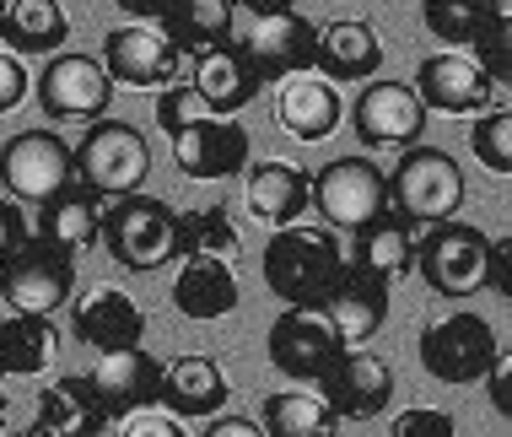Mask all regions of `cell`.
I'll use <instances>...</instances> for the list:
<instances>
[{
    "label": "cell",
    "instance_id": "ba28073f",
    "mask_svg": "<svg viewBox=\"0 0 512 437\" xmlns=\"http://www.w3.org/2000/svg\"><path fill=\"white\" fill-rule=\"evenodd\" d=\"M313 206L324 216V227L356 232L367 227L378 211H389V173L372 157H335L329 168L313 173Z\"/></svg>",
    "mask_w": 512,
    "mask_h": 437
},
{
    "label": "cell",
    "instance_id": "e575fe53",
    "mask_svg": "<svg viewBox=\"0 0 512 437\" xmlns=\"http://www.w3.org/2000/svg\"><path fill=\"white\" fill-rule=\"evenodd\" d=\"M502 0H421V22L426 33L442 38L448 49H469L486 27L502 17Z\"/></svg>",
    "mask_w": 512,
    "mask_h": 437
},
{
    "label": "cell",
    "instance_id": "8992f818",
    "mask_svg": "<svg viewBox=\"0 0 512 437\" xmlns=\"http://www.w3.org/2000/svg\"><path fill=\"white\" fill-rule=\"evenodd\" d=\"M76 292V259L60 249V243L27 232L22 249L0 265V303L11 313H33V319H49L54 308H65Z\"/></svg>",
    "mask_w": 512,
    "mask_h": 437
},
{
    "label": "cell",
    "instance_id": "603a6c76",
    "mask_svg": "<svg viewBox=\"0 0 512 437\" xmlns=\"http://www.w3.org/2000/svg\"><path fill=\"white\" fill-rule=\"evenodd\" d=\"M383 65V44H378V27L362 17H340L318 27V44H313V71L324 81H372Z\"/></svg>",
    "mask_w": 512,
    "mask_h": 437
},
{
    "label": "cell",
    "instance_id": "836d02e7",
    "mask_svg": "<svg viewBox=\"0 0 512 437\" xmlns=\"http://www.w3.org/2000/svg\"><path fill=\"white\" fill-rule=\"evenodd\" d=\"M173 238H178V254L227 259V265H238V254H243L238 227H232V216L221 211V206H195V211H178Z\"/></svg>",
    "mask_w": 512,
    "mask_h": 437
},
{
    "label": "cell",
    "instance_id": "ee69618b",
    "mask_svg": "<svg viewBox=\"0 0 512 437\" xmlns=\"http://www.w3.org/2000/svg\"><path fill=\"white\" fill-rule=\"evenodd\" d=\"M486 292L507 297V243L491 238V270H486Z\"/></svg>",
    "mask_w": 512,
    "mask_h": 437
},
{
    "label": "cell",
    "instance_id": "ffe728a7",
    "mask_svg": "<svg viewBox=\"0 0 512 437\" xmlns=\"http://www.w3.org/2000/svg\"><path fill=\"white\" fill-rule=\"evenodd\" d=\"M71 335L92 351H124V346H141L146 313L119 286H92L71 303Z\"/></svg>",
    "mask_w": 512,
    "mask_h": 437
},
{
    "label": "cell",
    "instance_id": "7bdbcfd3",
    "mask_svg": "<svg viewBox=\"0 0 512 437\" xmlns=\"http://www.w3.org/2000/svg\"><path fill=\"white\" fill-rule=\"evenodd\" d=\"M200 437H265V427L254 416H216Z\"/></svg>",
    "mask_w": 512,
    "mask_h": 437
},
{
    "label": "cell",
    "instance_id": "277c9868",
    "mask_svg": "<svg viewBox=\"0 0 512 437\" xmlns=\"http://www.w3.org/2000/svg\"><path fill=\"white\" fill-rule=\"evenodd\" d=\"M178 211L157 195H119L103 206V249L119 259L124 270L146 276V270H162L168 259H178V238H173Z\"/></svg>",
    "mask_w": 512,
    "mask_h": 437
},
{
    "label": "cell",
    "instance_id": "74e56055",
    "mask_svg": "<svg viewBox=\"0 0 512 437\" xmlns=\"http://www.w3.org/2000/svg\"><path fill=\"white\" fill-rule=\"evenodd\" d=\"M389 437H459L448 411H432V405H410L389 421Z\"/></svg>",
    "mask_w": 512,
    "mask_h": 437
},
{
    "label": "cell",
    "instance_id": "ac0fdd59",
    "mask_svg": "<svg viewBox=\"0 0 512 437\" xmlns=\"http://www.w3.org/2000/svg\"><path fill=\"white\" fill-rule=\"evenodd\" d=\"M92 394L103 400L108 416H130V411H151L162 389V362L146 346H124V351H98L87 373Z\"/></svg>",
    "mask_w": 512,
    "mask_h": 437
},
{
    "label": "cell",
    "instance_id": "4dcf8cb0",
    "mask_svg": "<svg viewBox=\"0 0 512 437\" xmlns=\"http://www.w3.org/2000/svg\"><path fill=\"white\" fill-rule=\"evenodd\" d=\"M259 427H265V437H340V416L329 411V400L313 384H297L265 394Z\"/></svg>",
    "mask_w": 512,
    "mask_h": 437
},
{
    "label": "cell",
    "instance_id": "d6a6232c",
    "mask_svg": "<svg viewBox=\"0 0 512 437\" xmlns=\"http://www.w3.org/2000/svg\"><path fill=\"white\" fill-rule=\"evenodd\" d=\"M60 351V335H54L49 319H33V313H6L0 319V378H38Z\"/></svg>",
    "mask_w": 512,
    "mask_h": 437
},
{
    "label": "cell",
    "instance_id": "52a82bcc",
    "mask_svg": "<svg viewBox=\"0 0 512 437\" xmlns=\"http://www.w3.org/2000/svg\"><path fill=\"white\" fill-rule=\"evenodd\" d=\"M0 184L17 206H44L60 189L76 184L71 168V141H60L54 130H17L0 146Z\"/></svg>",
    "mask_w": 512,
    "mask_h": 437
},
{
    "label": "cell",
    "instance_id": "5b68a950",
    "mask_svg": "<svg viewBox=\"0 0 512 437\" xmlns=\"http://www.w3.org/2000/svg\"><path fill=\"white\" fill-rule=\"evenodd\" d=\"M464 206V168L437 146H405L389 179V211H399L410 227H432L459 216Z\"/></svg>",
    "mask_w": 512,
    "mask_h": 437
},
{
    "label": "cell",
    "instance_id": "9c48e42d",
    "mask_svg": "<svg viewBox=\"0 0 512 437\" xmlns=\"http://www.w3.org/2000/svg\"><path fill=\"white\" fill-rule=\"evenodd\" d=\"M496 351H502V340L480 313H448L421 330V367L437 384H480Z\"/></svg>",
    "mask_w": 512,
    "mask_h": 437
},
{
    "label": "cell",
    "instance_id": "6da1fadb",
    "mask_svg": "<svg viewBox=\"0 0 512 437\" xmlns=\"http://www.w3.org/2000/svg\"><path fill=\"white\" fill-rule=\"evenodd\" d=\"M345 243L335 227H313V222H286L270 232L265 243V286L281 297L286 308H318L335 281L345 276Z\"/></svg>",
    "mask_w": 512,
    "mask_h": 437
},
{
    "label": "cell",
    "instance_id": "f546056e",
    "mask_svg": "<svg viewBox=\"0 0 512 437\" xmlns=\"http://www.w3.org/2000/svg\"><path fill=\"white\" fill-rule=\"evenodd\" d=\"M103 206L108 200H98L92 189H60L54 200H44V211H38V238H49V243H60L65 254H76V249H92V243L103 238Z\"/></svg>",
    "mask_w": 512,
    "mask_h": 437
},
{
    "label": "cell",
    "instance_id": "cb8c5ba5",
    "mask_svg": "<svg viewBox=\"0 0 512 437\" xmlns=\"http://www.w3.org/2000/svg\"><path fill=\"white\" fill-rule=\"evenodd\" d=\"M308 195H313V179L297 168V162H281V157H265L248 168L243 179V206L254 222L265 227H286L308 211Z\"/></svg>",
    "mask_w": 512,
    "mask_h": 437
},
{
    "label": "cell",
    "instance_id": "d590c367",
    "mask_svg": "<svg viewBox=\"0 0 512 437\" xmlns=\"http://www.w3.org/2000/svg\"><path fill=\"white\" fill-rule=\"evenodd\" d=\"M469 146H475L480 168L491 173H512V114L507 108H486L469 130Z\"/></svg>",
    "mask_w": 512,
    "mask_h": 437
},
{
    "label": "cell",
    "instance_id": "8fae6325",
    "mask_svg": "<svg viewBox=\"0 0 512 437\" xmlns=\"http://www.w3.org/2000/svg\"><path fill=\"white\" fill-rule=\"evenodd\" d=\"M33 92H38V108L49 119H87V125L103 119L108 103H114V81H108L103 60L76 54V49L49 54V65L38 71Z\"/></svg>",
    "mask_w": 512,
    "mask_h": 437
},
{
    "label": "cell",
    "instance_id": "f1b7e54d",
    "mask_svg": "<svg viewBox=\"0 0 512 437\" xmlns=\"http://www.w3.org/2000/svg\"><path fill=\"white\" fill-rule=\"evenodd\" d=\"M232 0H173L168 11L157 17L162 38L178 49V54H200V49H216V44H232Z\"/></svg>",
    "mask_w": 512,
    "mask_h": 437
},
{
    "label": "cell",
    "instance_id": "b9f144b4",
    "mask_svg": "<svg viewBox=\"0 0 512 437\" xmlns=\"http://www.w3.org/2000/svg\"><path fill=\"white\" fill-rule=\"evenodd\" d=\"M22 238H27L22 206H17V200H0V265H6V259L22 249Z\"/></svg>",
    "mask_w": 512,
    "mask_h": 437
},
{
    "label": "cell",
    "instance_id": "484cf974",
    "mask_svg": "<svg viewBox=\"0 0 512 437\" xmlns=\"http://www.w3.org/2000/svg\"><path fill=\"white\" fill-rule=\"evenodd\" d=\"M108 421L114 416L103 411V400L92 394L87 373H81V378H54L49 389H38V421L27 432L33 437H103Z\"/></svg>",
    "mask_w": 512,
    "mask_h": 437
},
{
    "label": "cell",
    "instance_id": "5bb4252c",
    "mask_svg": "<svg viewBox=\"0 0 512 437\" xmlns=\"http://www.w3.org/2000/svg\"><path fill=\"white\" fill-rule=\"evenodd\" d=\"M168 141H173L178 173H184V179H200V184H216V179L243 173L248 168V152H254L248 130L238 125V119H227V114L189 119V125H178Z\"/></svg>",
    "mask_w": 512,
    "mask_h": 437
},
{
    "label": "cell",
    "instance_id": "7dc6e473",
    "mask_svg": "<svg viewBox=\"0 0 512 437\" xmlns=\"http://www.w3.org/2000/svg\"><path fill=\"white\" fill-rule=\"evenodd\" d=\"M0 22H6V0H0Z\"/></svg>",
    "mask_w": 512,
    "mask_h": 437
},
{
    "label": "cell",
    "instance_id": "e0dca14e",
    "mask_svg": "<svg viewBox=\"0 0 512 437\" xmlns=\"http://www.w3.org/2000/svg\"><path fill=\"white\" fill-rule=\"evenodd\" d=\"M496 92L502 87H491V76L464 49H442L415 71V98H421L426 114L432 108L437 114H486V108H496Z\"/></svg>",
    "mask_w": 512,
    "mask_h": 437
},
{
    "label": "cell",
    "instance_id": "ab89813d",
    "mask_svg": "<svg viewBox=\"0 0 512 437\" xmlns=\"http://www.w3.org/2000/svg\"><path fill=\"white\" fill-rule=\"evenodd\" d=\"M27 65H22V54H11L6 44H0V114H11L22 98H27Z\"/></svg>",
    "mask_w": 512,
    "mask_h": 437
},
{
    "label": "cell",
    "instance_id": "60d3db41",
    "mask_svg": "<svg viewBox=\"0 0 512 437\" xmlns=\"http://www.w3.org/2000/svg\"><path fill=\"white\" fill-rule=\"evenodd\" d=\"M486 389H491V411L512 416V357L507 351H496V362L486 367Z\"/></svg>",
    "mask_w": 512,
    "mask_h": 437
},
{
    "label": "cell",
    "instance_id": "7a4b0ae2",
    "mask_svg": "<svg viewBox=\"0 0 512 437\" xmlns=\"http://www.w3.org/2000/svg\"><path fill=\"white\" fill-rule=\"evenodd\" d=\"M71 168H76V184L92 189L98 200L141 195V184L151 173V146L124 119H92L87 135L71 146Z\"/></svg>",
    "mask_w": 512,
    "mask_h": 437
},
{
    "label": "cell",
    "instance_id": "83f0119b",
    "mask_svg": "<svg viewBox=\"0 0 512 437\" xmlns=\"http://www.w3.org/2000/svg\"><path fill=\"white\" fill-rule=\"evenodd\" d=\"M415 232L421 227H410L399 211H378L367 227H356V243L345 249V259H351L356 270H367V276L394 286L399 276L415 270Z\"/></svg>",
    "mask_w": 512,
    "mask_h": 437
},
{
    "label": "cell",
    "instance_id": "7402d4cb",
    "mask_svg": "<svg viewBox=\"0 0 512 437\" xmlns=\"http://www.w3.org/2000/svg\"><path fill=\"white\" fill-rule=\"evenodd\" d=\"M318 308L329 313L340 346H372V335L383 330V319H389V281H378V276H367V270L345 265V276L335 281V292H329Z\"/></svg>",
    "mask_w": 512,
    "mask_h": 437
},
{
    "label": "cell",
    "instance_id": "c3c4849f",
    "mask_svg": "<svg viewBox=\"0 0 512 437\" xmlns=\"http://www.w3.org/2000/svg\"><path fill=\"white\" fill-rule=\"evenodd\" d=\"M0 319H6V303H0Z\"/></svg>",
    "mask_w": 512,
    "mask_h": 437
},
{
    "label": "cell",
    "instance_id": "1f68e13d",
    "mask_svg": "<svg viewBox=\"0 0 512 437\" xmlns=\"http://www.w3.org/2000/svg\"><path fill=\"white\" fill-rule=\"evenodd\" d=\"M71 38V17L60 0H6L0 44L11 54H60Z\"/></svg>",
    "mask_w": 512,
    "mask_h": 437
},
{
    "label": "cell",
    "instance_id": "d6986e66",
    "mask_svg": "<svg viewBox=\"0 0 512 437\" xmlns=\"http://www.w3.org/2000/svg\"><path fill=\"white\" fill-rule=\"evenodd\" d=\"M345 119V103L335 92V81H324L318 71H292L275 81V125L292 141H329Z\"/></svg>",
    "mask_w": 512,
    "mask_h": 437
},
{
    "label": "cell",
    "instance_id": "f6af8a7d",
    "mask_svg": "<svg viewBox=\"0 0 512 437\" xmlns=\"http://www.w3.org/2000/svg\"><path fill=\"white\" fill-rule=\"evenodd\" d=\"M238 17H275V11H297V0H232Z\"/></svg>",
    "mask_w": 512,
    "mask_h": 437
},
{
    "label": "cell",
    "instance_id": "9a60e30c",
    "mask_svg": "<svg viewBox=\"0 0 512 437\" xmlns=\"http://www.w3.org/2000/svg\"><path fill=\"white\" fill-rule=\"evenodd\" d=\"M313 389L324 394L340 421H372L389 411V400H394V367L367 346H345Z\"/></svg>",
    "mask_w": 512,
    "mask_h": 437
},
{
    "label": "cell",
    "instance_id": "8d00e7d4",
    "mask_svg": "<svg viewBox=\"0 0 512 437\" xmlns=\"http://www.w3.org/2000/svg\"><path fill=\"white\" fill-rule=\"evenodd\" d=\"M464 54H469V60H475L486 76H491V87H502L507 71H512V27H507V11H502V17H496V22H491L486 33H480Z\"/></svg>",
    "mask_w": 512,
    "mask_h": 437
},
{
    "label": "cell",
    "instance_id": "44dd1931",
    "mask_svg": "<svg viewBox=\"0 0 512 437\" xmlns=\"http://www.w3.org/2000/svg\"><path fill=\"white\" fill-rule=\"evenodd\" d=\"M232 400V384L221 373V362L211 357H173L162 362V389H157V405L178 421H200V416H221V405Z\"/></svg>",
    "mask_w": 512,
    "mask_h": 437
},
{
    "label": "cell",
    "instance_id": "bcb514c9",
    "mask_svg": "<svg viewBox=\"0 0 512 437\" xmlns=\"http://www.w3.org/2000/svg\"><path fill=\"white\" fill-rule=\"evenodd\" d=\"M114 6L124 11V17H135V22H157L173 0H114Z\"/></svg>",
    "mask_w": 512,
    "mask_h": 437
},
{
    "label": "cell",
    "instance_id": "4316f807",
    "mask_svg": "<svg viewBox=\"0 0 512 437\" xmlns=\"http://www.w3.org/2000/svg\"><path fill=\"white\" fill-rule=\"evenodd\" d=\"M238 270L227 259H200V254H184L173 276V308L195 324H211V319H227L238 308Z\"/></svg>",
    "mask_w": 512,
    "mask_h": 437
},
{
    "label": "cell",
    "instance_id": "2e32d148",
    "mask_svg": "<svg viewBox=\"0 0 512 437\" xmlns=\"http://www.w3.org/2000/svg\"><path fill=\"white\" fill-rule=\"evenodd\" d=\"M351 130L362 146H415L426 130V108L421 98H415V87H405V81H378L372 76L362 87V98L351 103Z\"/></svg>",
    "mask_w": 512,
    "mask_h": 437
},
{
    "label": "cell",
    "instance_id": "4fadbf2b",
    "mask_svg": "<svg viewBox=\"0 0 512 437\" xmlns=\"http://www.w3.org/2000/svg\"><path fill=\"white\" fill-rule=\"evenodd\" d=\"M265 351H270L275 373L297 378V384H318L345 346H340V335H335V324H329L324 308H286L281 319L270 324Z\"/></svg>",
    "mask_w": 512,
    "mask_h": 437
},
{
    "label": "cell",
    "instance_id": "d4e9b609",
    "mask_svg": "<svg viewBox=\"0 0 512 437\" xmlns=\"http://www.w3.org/2000/svg\"><path fill=\"white\" fill-rule=\"evenodd\" d=\"M189 87L200 92V103L211 108V114H238V108H248L259 98V81L254 71H248V60L232 44H216V49H200L189 54Z\"/></svg>",
    "mask_w": 512,
    "mask_h": 437
},
{
    "label": "cell",
    "instance_id": "7c38bea8",
    "mask_svg": "<svg viewBox=\"0 0 512 437\" xmlns=\"http://www.w3.org/2000/svg\"><path fill=\"white\" fill-rule=\"evenodd\" d=\"M103 71L108 81H124V87H168V81L189 76V54H178L168 38H162L157 22H124L103 38Z\"/></svg>",
    "mask_w": 512,
    "mask_h": 437
},
{
    "label": "cell",
    "instance_id": "f35d334b",
    "mask_svg": "<svg viewBox=\"0 0 512 437\" xmlns=\"http://www.w3.org/2000/svg\"><path fill=\"white\" fill-rule=\"evenodd\" d=\"M119 437H189V432H184V421H178V416H168V411L151 405V411H130V416H124Z\"/></svg>",
    "mask_w": 512,
    "mask_h": 437
},
{
    "label": "cell",
    "instance_id": "30bf717a",
    "mask_svg": "<svg viewBox=\"0 0 512 437\" xmlns=\"http://www.w3.org/2000/svg\"><path fill=\"white\" fill-rule=\"evenodd\" d=\"M313 44L318 27L297 11H275V17H238L232 22V49L248 60L259 81H281L292 71H313Z\"/></svg>",
    "mask_w": 512,
    "mask_h": 437
},
{
    "label": "cell",
    "instance_id": "3957f363",
    "mask_svg": "<svg viewBox=\"0 0 512 437\" xmlns=\"http://www.w3.org/2000/svg\"><path fill=\"white\" fill-rule=\"evenodd\" d=\"M415 270L437 297H475L486 292V270H491V232L459 222H432L415 232Z\"/></svg>",
    "mask_w": 512,
    "mask_h": 437
}]
</instances>
